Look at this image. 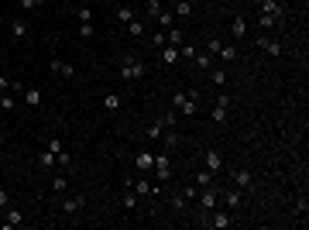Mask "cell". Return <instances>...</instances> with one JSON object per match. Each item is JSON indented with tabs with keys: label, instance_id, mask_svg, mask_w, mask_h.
Returning <instances> with one entry per match:
<instances>
[{
	"label": "cell",
	"instance_id": "obj_6",
	"mask_svg": "<svg viewBox=\"0 0 309 230\" xmlns=\"http://www.w3.org/2000/svg\"><path fill=\"white\" fill-rule=\"evenodd\" d=\"M220 203H224L227 210H240V206H244V189H237V186L220 189Z\"/></svg>",
	"mask_w": 309,
	"mask_h": 230
},
{
	"label": "cell",
	"instance_id": "obj_46",
	"mask_svg": "<svg viewBox=\"0 0 309 230\" xmlns=\"http://www.w3.org/2000/svg\"><path fill=\"white\" fill-rule=\"evenodd\" d=\"M217 48H220V38H210V41H206V52L217 55Z\"/></svg>",
	"mask_w": 309,
	"mask_h": 230
},
{
	"label": "cell",
	"instance_id": "obj_33",
	"mask_svg": "<svg viewBox=\"0 0 309 230\" xmlns=\"http://www.w3.org/2000/svg\"><path fill=\"white\" fill-rule=\"evenodd\" d=\"M134 192H138V196H152V192H158V189H154L152 182H145V179H138V186H134Z\"/></svg>",
	"mask_w": 309,
	"mask_h": 230
},
{
	"label": "cell",
	"instance_id": "obj_2",
	"mask_svg": "<svg viewBox=\"0 0 309 230\" xmlns=\"http://www.w3.org/2000/svg\"><path fill=\"white\" fill-rule=\"evenodd\" d=\"M145 73H148V66H145L138 55H120V79H124V82H138Z\"/></svg>",
	"mask_w": 309,
	"mask_h": 230
},
{
	"label": "cell",
	"instance_id": "obj_37",
	"mask_svg": "<svg viewBox=\"0 0 309 230\" xmlns=\"http://www.w3.org/2000/svg\"><path fill=\"white\" fill-rule=\"evenodd\" d=\"M148 45H152V48H161V45H168V41H165V31H154V35H148Z\"/></svg>",
	"mask_w": 309,
	"mask_h": 230
},
{
	"label": "cell",
	"instance_id": "obj_17",
	"mask_svg": "<svg viewBox=\"0 0 309 230\" xmlns=\"http://www.w3.org/2000/svg\"><path fill=\"white\" fill-rule=\"evenodd\" d=\"M231 35H233V41H240V38L247 35V17H244V14H237L231 21Z\"/></svg>",
	"mask_w": 309,
	"mask_h": 230
},
{
	"label": "cell",
	"instance_id": "obj_10",
	"mask_svg": "<svg viewBox=\"0 0 309 230\" xmlns=\"http://www.w3.org/2000/svg\"><path fill=\"white\" fill-rule=\"evenodd\" d=\"M203 168H210L213 175L224 172V154L217 152V148H206V154H203Z\"/></svg>",
	"mask_w": 309,
	"mask_h": 230
},
{
	"label": "cell",
	"instance_id": "obj_4",
	"mask_svg": "<svg viewBox=\"0 0 309 230\" xmlns=\"http://www.w3.org/2000/svg\"><path fill=\"white\" fill-rule=\"evenodd\" d=\"M196 203H199V213L217 210V206H220V189H217V186H203V189H196Z\"/></svg>",
	"mask_w": 309,
	"mask_h": 230
},
{
	"label": "cell",
	"instance_id": "obj_42",
	"mask_svg": "<svg viewBox=\"0 0 309 230\" xmlns=\"http://www.w3.org/2000/svg\"><path fill=\"white\" fill-rule=\"evenodd\" d=\"M258 28H275V17L271 14H258Z\"/></svg>",
	"mask_w": 309,
	"mask_h": 230
},
{
	"label": "cell",
	"instance_id": "obj_9",
	"mask_svg": "<svg viewBox=\"0 0 309 230\" xmlns=\"http://www.w3.org/2000/svg\"><path fill=\"white\" fill-rule=\"evenodd\" d=\"M227 114H231V96H227V93H220V96H217V107L210 110V117H213L217 124H224V120H227Z\"/></svg>",
	"mask_w": 309,
	"mask_h": 230
},
{
	"label": "cell",
	"instance_id": "obj_35",
	"mask_svg": "<svg viewBox=\"0 0 309 230\" xmlns=\"http://www.w3.org/2000/svg\"><path fill=\"white\" fill-rule=\"evenodd\" d=\"M14 103H17L14 93H0V110H14Z\"/></svg>",
	"mask_w": 309,
	"mask_h": 230
},
{
	"label": "cell",
	"instance_id": "obj_31",
	"mask_svg": "<svg viewBox=\"0 0 309 230\" xmlns=\"http://www.w3.org/2000/svg\"><path fill=\"white\" fill-rule=\"evenodd\" d=\"M124 28H127V35H131V38H141V35H145V24H141L138 17H134L131 24H124Z\"/></svg>",
	"mask_w": 309,
	"mask_h": 230
},
{
	"label": "cell",
	"instance_id": "obj_48",
	"mask_svg": "<svg viewBox=\"0 0 309 230\" xmlns=\"http://www.w3.org/2000/svg\"><path fill=\"white\" fill-rule=\"evenodd\" d=\"M7 206H10V196H7V192L0 189V210H7Z\"/></svg>",
	"mask_w": 309,
	"mask_h": 230
},
{
	"label": "cell",
	"instance_id": "obj_16",
	"mask_svg": "<svg viewBox=\"0 0 309 230\" xmlns=\"http://www.w3.org/2000/svg\"><path fill=\"white\" fill-rule=\"evenodd\" d=\"M21 96H24V103H28L31 110H38V107H41V100H45V93H41L38 86H31V89H24Z\"/></svg>",
	"mask_w": 309,
	"mask_h": 230
},
{
	"label": "cell",
	"instance_id": "obj_27",
	"mask_svg": "<svg viewBox=\"0 0 309 230\" xmlns=\"http://www.w3.org/2000/svg\"><path fill=\"white\" fill-rule=\"evenodd\" d=\"M38 168H55V152H38Z\"/></svg>",
	"mask_w": 309,
	"mask_h": 230
},
{
	"label": "cell",
	"instance_id": "obj_45",
	"mask_svg": "<svg viewBox=\"0 0 309 230\" xmlns=\"http://www.w3.org/2000/svg\"><path fill=\"white\" fill-rule=\"evenodd\" d=\"M76 17H79V24H82V21H93V10H89V7H79Z\"/></svg>",
	"mask_w": 309,
	"mask_h": 230
},
{
	"label": "cell",
	"instance_id": "obj_7",
	"mask_svg": "<svg viewBox=\"0 0 309 230\" xmlns=\"http://www.w3.org/2000/svg\"><path fill=\"white\" fill-rule=\"evenodd\" d=\"M154 175H158V182H168L172 179V158L168 154H154Z\"/></svg>",
	"mask_w": 309,
	"mask_h": 230
},
{
	"label": "cell",
	"instance_id": "obj_22",
	"mask_svg": "<svg viewBox=\"0 0 309 230\" xmlns=\"http://www.w3.org/2000/svg\"><path fill=\"white\" fill-rule=\"evenodd\" d=\"M161 134H165V138H158V141H165V148H179V141H182L179 127H165Z\"/></svg>",
	"mask_w": 309,
	"mask_h": 230
},
{
	"label": "cell",
	"instance_id": "obj_14",
	"mask_svg": "<svg viewBox=\"0 0 309 230\" xmlns=\"http://www.w3.org/2000/svg\"><path fill=\"white\" fill-rule=\"evenodd\" d=\"M55 76H62V79H76V69L69 66V62H62V59H52V66H48Z\"/></svg>",
	"mask_w": 309,
	"mask_h": 230
},
{
	"label": "cell",
	"instance_id": "obj_47",
	"mask_svg": "<svg viewBox=\"0 0 309 230\" xmlns=\"http://www.w3.org/2000/svg\"><path fill=\"white\" fill-rule=\"evenodd\" d=\"M48 152L59 154V152H62V141H59V138H48Z\"/></svg>",
	"mask_w": 309,
	"mask_h": 230
},
{
	"label": "cell",
	"instance_id": "obj_25",
	"mask_svg": "<svg viewBox=\"0 0 309 230\" xmlns=\"http://www.w3.org/2000/svg\"><path fill=\"white\" fill-rule=\"evenodd\" d=\"M179 59H182V55H179L175 45H161V62H165V66H175Z\"/></svg>",
	"mask_w": 309,
	"mask_h": 230
},
{
	"label": "cell",
	"instance_id": "obj_5",
	"mask_svg": "<svg viewBox=\"0 0 309 230\" xmlns=\"http://www.w3.org/2000/svg\"><path fill=\"white\" fill-rule=\"evenodd\" d=\"M193 199H196V186H182V189H175V192H172V199H168V206H172L175 213H186Z\"/></svg>",
	"mask_w": 309,
	"mask_h": 230
},
{
	"label": "cell",
	"instance_id": "obj_8",
	"mask_svg": "<svg viewBox=\"0 0 309 230\" xmlns=\"http://www.w3.org/2000/svg\"><path fill=\"white\" fill-rule=\"evenodd\" d=\"M82 206H86V196H82V192H76V196H66V199H62V213H66V217H76V213H82Z\"/></svg>",
	"mask_w": 309,
	"mask_h": 230
},
{
	"label": "cell",
	"instance_id": "obj_41",
	"mask_svg": "<svg viewBox=\"0 0 309 230\" xmlns=\"http://www.w3.org/2000/svg\"><path fill=\"white\" fill-rule=\"evenodd\" d=\"M206 76L213 79V82H217V86H224V82H227V73H224V69H210V73H206Z\"/></svg>",
	"mask_w": 309,
	"mask_h": 230
},
{
	"label": "cell",
	"instance_id": "obj_12",
	"mask_svg": "<svg viewBox=\"0 0 309 230\" xmlns=\"http://www.w3.org/2000/svg\"><path fill=\"white\" fill-rule=\"evenodd\" d=\"M231 179H233V186H237V189H251V186H254V175H251L247 168H233Z\"/></svg>",
	"mask_w": 309,
	"mask_h": 230
},
{
	"label": "cell",
	"instance_id": "obj_11",
	"mask_svg": "<svg viewBox=\"0 0 309 230\" xmlns=\"http://www.w3.org/2000/svg\"><path fill=\"white\" fill-rule=\"evenodd\" d=\"M258 7H261V14H271L275 21L285 17V3H278V0H258Z\"/></svg>",
	"mask_w": 309,
	"mask_h": 230
},
{
	"label": "cell",
	"instance_id": "obj_18",
	"mask_svg": "<svg viewBox=\"0 0 309 230\" xmlns=\"http://www.w3.org/2000/svg\"><path fill=\"white\" fill-rule=\"evenodd\" d=\"M154 24H158L161 31H168V28H175V14H172L168 7H161V10H158V17H154Z\"/></svg>",
	"mask_w": 309,
	"mask_h": 230
},
{
	"label": "cell",
	"instance_id": "obj_49",
	"mask_svg": "<svg viewBox=\"0 0 309 230\" xmlns=\"http://www.w3.org/2000/svg\"><path fill=\"white\" fill-rule=\"evenodd\" d=\"M7 89H10V79H7L3 73H0V93H7Z\"/></svg>",
	"mask_w": 309,
	"mask_h": 230
},
{
	"label": "cell",
	"instance_id": "obj_1",
	"mask_svg": "<svg viewBox=\"0 0 309 230\" xmlns=\"http://www.w3.org/2000/svg\"><path fill=\"white\" fill-rule=\"evenodd\" d=\"M172 107L182 114V117H193L199 110V93L196 89H175L172 93Z\"/></svg>",
	"mask_w": 309,
	"mask_h": 230
},
{
	"label": "cell",
	"instance_id": "obj_13",
	"mask_svg": "<svg viewBox=\"0 0 309 230\" xmlns=\"http://www.w3.org/2000/svg\"><path fill=\"white\" fill-rule=\"evenodd\" d=\"M189 62H193L199 73H210V69H213V55H210V52H193V59H189Z\"/></svg>",
	"mask_w": 309,
	"mask_h": 230
},
{
	"label": "cell",
	"instance_id": "obj_30",
	"mask_svg": "<svg viewBox=\"0 0 309 230\" xmlns=\"http://www.w3.org/2000/svg\"><path fill=\"white\" fill-rule=\"evenodd\" d=\"M152 165H154V154L152 152H141V154H138V172H148Z\"/></svg>",
	"mask_w": 309,
	"mask_h": 230
},
{
	"label": "cell",
	"instance_id": "obj_20",
	"mask_svg": "<svg viewBox=\"0 0 309 230\" xmlns=\"http://www.w3.org/2000/svg\"><path fill=\"white\" fill-rule=\"evenodd\" d=\"M172 14H175V21H186V17H193V3L189 0H175Z\"/></svg>",
	"mask_w": 309,
	"mask_h": 230
},
{
	"label": "cell",
	"instance_id": "obj_44",
	"mask_svg": "<svg viewBox=\"0 0 309 230\" xmlns=\"http://www.w3.org/2000/svg\"><path fill=\"white\" fill-rule=\"evenodd\" d=\"M45 0H21V10H38Z\"/></svg>",
	"mask_w": 309,
	"mask_h": 230
},
{
	"label": "cell",
	"instance_id": "obj_24",
	"mask_svg": "<svg viewBox=\"0 0 309 230\" xmlns=\"http://www.w3.org/2000/svg\"><path fill=\"white\" fill-rule=\"evenodd\" d=\"M3 224H7V230H10V227H21V224H24L21 210H17V206H7V213H3Z\"/></svg>",
	"mask_w": 309,
	"mask_h": 230
},
{
	"label": "cell",
	"instance_id": "obj_26",
	"mask_svg": "<svg viewBox=\"0 0 309 230\" xmlns=\"http://www.w3.org/2000/svg\"><path fill=\"white\" fill-rule=\"evenodd\" d=\"M10 35L21 41V38L28 35V21H24V17H14V21H10Z\"/></svg>",
	"mask_w": 309,
	"mask_h": 230
},
{
	"label": "cell",
	"instance_id": "obj_21",
	"mask_svg": "<svg viewBox=\"0 0 309 230\" xmlns=\"http://www.w3.org/2000/svg\"><path fill=\"white\" fill-rule=\"evenodd\" d=\"M165 41L175 45V48H182V45H186V31H182V28H168V31H165Z\"/></svg>",
	"mask_w": 309,
	"mask_h": 230
},
{
	"label": "cell",
	"instance_id": "obj_40",
	"mask_svg": "<svg viewBox=\"0 0 309 230\" xmlns=\"http://www.w3.org/2000/svg\"><path fill=\"white\" fill-rule=\"evenodd\" d=\"M52 189H55V192H69V179H66V175H55Z\"/></svg>",
	"mask_w": 309,
	"mask_h": 230
},
{
	"label": "cell",
	"instance_id": "obj_38",
	"mask_svg": "<svg viewBox=\"0 0 309 230\" xmlns=\"http://www.w3.org/2000/svg\"><path fill=\"white\" fill-rule=\"evenodd\" d=\"M93 35H96L93 21H82V24H79V38H93Z\"/></svg>",
	"mask_w": 309,
	"mask_h": 230
},
{
	"label": "cell",
	"instance_id": "obj_50",
	"mask_svg": "<svg viewBox=\"0 0 309 230\" xmlns=\"http://www.w3.org/2000/svg\"><path fill=\"white\" fill-rule=\"evenodd\" d=\"M278 3H282V0H278Z\"/></svg>",
	"mask_w": 309,
	"mask_h": 230
},
{
	"label": "cell",
	"instance_id": "obj_23",
	"mask_svg": "<svg viewBox=\"0 0 309 230\" xmlns=\"http://www.w3.org/2000/svg\"><path fill=\"white\" fill-rule=\"evenodd\" d=\"M193 186H196V189H203V186H217V182H213V172H210V168H199V172L193 175Z\"/></svg>",
	"mask_w": 309,
	"mask_h": 230
},
{
	"label": "cell",
	"instance_id": "obj_28",
	"mask_svg": "<svg viewBox=\"0 0 309 230\" xmlns=\"http://www.w3.org/2000/svg\"><path fill=\"white\" fill-rule=\"evenodd\" d=\"M117 21H120V24H131V21H134V10H131V3H120V7H117Z\"/></svg>",
	"mask_w": 309,
	"mask_h": 230
},
{
	"label": "cell",
	"instance_id": "obj_15",
	"mask_svg": "<svg viewBox=\"0 0 309 230\" xmlns=\"http://www.w3.org/2000/svg\"><path fill=\"white\" fill-rule=\"evenodd\" d=\"M258 48L268 52V55H282V41H271L268 35H258Z\"/></svg>",
	"mask_w": 309,
	"mask_h": 230
},
{
	"label": "cell",
	"instance_id": "obj_36",
	"mask_svg": "<svg viewBox=\"0 0 309 230\" xmlns=\"http://www.w3.org/2000/svg\"><path fill=\"white\" fill-rule=\"evenodd\" d=\"M55 165H59V168H69V165H73V154H69L66 148H62V152L55 154Z\"/></svg>",
	"mask_w": 309,
	"mask_h": 230
},
{
	"label": "cell",
	"instance_id": "obj_19",
	"mask_svg": "<svg viewBox=\"0 0 309 230\" xmlns=\"http://www.w3.org/2000/svg\"><path fill=\"white\" fill-rule=\"evenodd\" d=\"M217 55H220L224 62H237V59H240V52H237V45H227V41H220V48H217Z\"/></svg>",
	"mask_w": 309,
	"mask_h": 230
},
{
	"label": "cell",
	"instance_id": "obj_43",
	"mask_svg": "<svg viewBox=\"0 0 309 230\" xmlns=\"http://www.w3.org/2000/svg\"><path fill=\"white\" fill-rule=\"evenodd\" d=\"M158 10H161V0H148V17H158Z\"/></svg>",
	"mask_w": 309,
	"mask_h": 230
},
{
	"label": "cell",
	"instance_id": "obj_34",
	"mask_svg": "<svg viewBox=\"0 0 309 230\" xmlns=\"http://www.w3.org/2000/svg\"><path fill=\"white\" fill-rule=\"evenodd\" d=\"M161 131H165V127H161V120H152V124H148V141H158V138H161Z\"/></svg>",
	"mask_w": 309,
	"mask_h": 230
},
{
	"label": "cell",
	"instance_id": "obj_32",
	"mask_svg": "<svg viewBox=\"0 0 309 230\" xmlns=\"http://www.w3.org/2000/svg\"><path fill=\"white\" fill-rule=\"evenodd\" d=\"M138 199H141L138 192H124V196H120V206H124V210H134V206H138Z\"/></svg>",
	"mask_w": 309,
	"mask_h": 230
},
{
	"label": "cell",
	"instance_id": "obj_3",
	"mask_svg": "<svg viewBox=\"0 0 309 230\" xmlns=\"http://www.w3.org/2000/svg\"><path fill=\"white\" fill-rule=\"evenodd\" d=\"M199 224L203 227H210V230H227L233 227V217H231V210H210V213H199Z\"/></svg>",
	"mask_w": 309,
	"mask_h": 230
},
{
	"label": "cell",
	"instance_id": "obj_29",
	"mask_svg": "<svg viewBox=\"0 0 309 230\" xmlns=\"http://www.w3.org/2000/svg\"><path fill=\"white\" fill-rule=\"evenodd\" d=\"M158 120H161V127H175V124H179V110L172 107V110H165V114H161Z\"/></svg>",
	"mask_w": 309,
	"mask_h": 230
},
{
	"label": "cell",
	"instance_id": "obj_39",
	"mask_svg": "<svg viewBox=\"0 0 309 230\" xmlns=\"http://www.w3.org/2000/svg\"><path fill=\"white\" fill-rule=\"evenodd\" d=\"M103 107H107V110H117V107H120V96H117V93H107V96H103Z\"/></svg>",
	"mask_w": 309,
	"mask_h": 230
}]
</instances>
